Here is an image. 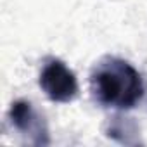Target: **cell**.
Masks as SVG:
<instances>
[{
    "label": "cell",
    "mask_w": 147,
    "mask_h": 147,
    "mask_svg": "<svg viewBox=\"0 0 147 147\" xmlns=\"http://www.w3.org/2000/svg\"><path fill=\"white\" fill-rule=\"evenodd\" d=\"M94 97L106 107L131 109L144 97V83L138 71L118 57L102 59L90 76Z\"/></svg>",
    "instance_id": "cell-1"
},
{
    "label": "cell",
    "mask_w": 147,
    "mask_h": 147,
    "mask_svg": "<svg viewBox=\"0 0 147 147\" xmlns=\"http://www.w3.org/2000/svg\"><path fill=\"white\" fill-rule=\"evenodd\" d=\"M40 87L54 102H71L78 94L76 76L62 61L52 59L45 64L40 75Z\"/></svg>",
    "instance_id": "cell-2"
},
{
    "label": "cell",
    "mask_w": 147,
    "mask_h": 147,
    "mask_svg": "<svg viewBox=\"0 0 147 147\" xmlns=\"http://www.w3.org/2000/svg\"><path fill=\"white\" fill-rule=\"evenodd\" d=\"M11 121L12 125L23 131L24 135H33V142L35 144H47V130L42 125V119L36 116L33 106L26 100H16L11 106Z\"/></svg>",
    "instance_id": "cell-3"
}]
</instances>
